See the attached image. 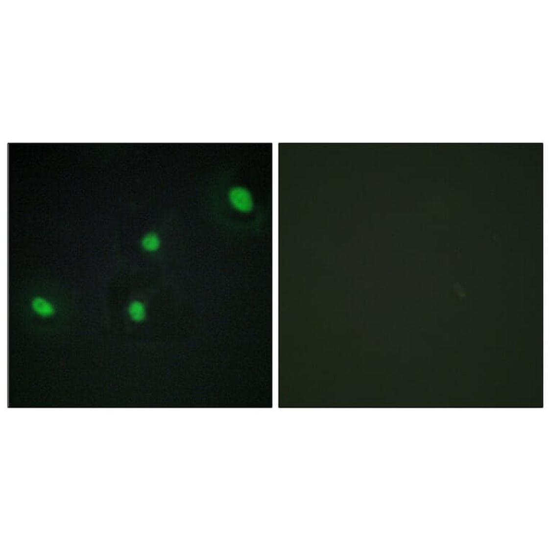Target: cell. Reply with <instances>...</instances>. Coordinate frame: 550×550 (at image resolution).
<instances>
[{"mask_svg":"<svg viewBox=\"0 0 550 550\" xmlns=\"http://www.w3.org/2000/svg\"><path fill=\"white\" fill-rule=\"evenodd\" d=\"M229 198L233 206L240 212H249L253 208L254 202L252 196L245 188H236L231 190Z\"/></svg>","mask_w":550,"mask_h":550,"instance_id":"obj_1","label":"cell"},{"mask_svg":"<svg viewBox=\"0 0 550 550\" xmlns=\"http://www.w3.org/2000/svg\"><path fill=\"white\" fill-rule=\"evenodd\" d=\"M32 308L37 314L43 317L50 316L54 312V309L52 304L42 298H36L33 299L32 302Z\"/></svg>","mask_w":550,"mask_h":550,"instance_id":"obj_2","label":"cell"},{"mask_svg":"<svg viewBox=\"0 0 550 550\" xmlns=\"http://www.w3.org/2000/svg\"><path fill=\"white\" fill-rule=\"evenodd\" d=\"M128 312L133 321H143L145 316V309L143 304L139 301H134L131 303L128 308Z\"/></svg>","mask_w":550,"mask_h":550,"instance_id":"obj_3","label":"cell"},{"mask_svg":"<svg viewBox=\"0 0 550 550\" xmlns=\"http://www.w3.org/2000/svg\"><path fill=\"white\" fill-rule=\"evenodd\" d=\"M142 243L145 250L154 251L157 250L160 246V240L156 234L151 233L143 237Z\"/></svg>","mask_w":550,"mask_h":550,"instance_id":"obj_4","label":"cell"}]
</instances>
